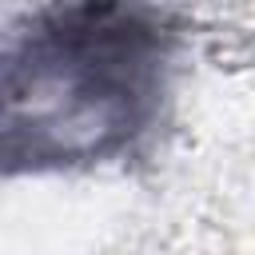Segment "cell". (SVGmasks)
Instances as JSON below:
<instances>
[{
  "instance_id": "obj_1",
  "label": "cell",
  "mask_w": 255,
  "mask_h": 255,
  "mask_svg": "<svg viewBox=\"0 0 255 255\" xmlns=\"http://www.w3.org/2000/svg\"><path fill=\"white\" fill-rule=\"evenodd\" d=\"M171 20L143 0H60L4 52V167L48 171L128 151L159 116Z\"/></svg>"
}]
</instances>
